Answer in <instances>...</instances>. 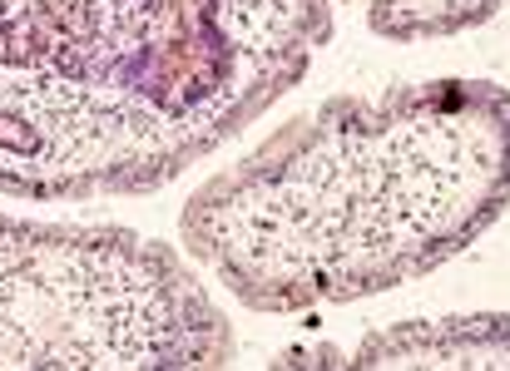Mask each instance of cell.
<instances>
[{
    "instance_id": "6da1fadb",
    "label": "cell",
    "mask_w": 510,
    "mask_h": 371,
    "mask_svg": "<svg viewBox=\"0 0 510 371\" xmlns=\"http://www.w3.org/2000/svg\"><path fill=\"white\" fill-rule=\"evenodd\" d=\"M510 204V94L486 80L327 100L198 188L184 248L258 312L427 272Z\"/></svg>"
},
{
    "instance_id": "7a4b0ae2",
    "label": "cell",
    "mask_w": 510,
    "mask_h": 371,
    "mask_svg": "<svg viewBox=\"0 0 510 371\" xmlns=\"http://www.w3.org/2000/svg\"><path fill=\"white\" fill-rule=\"evenodd\" d=\"M228 327L168 248L0 218V366H223Z\"/></svg>"
},
{
    "instance_id": "277c9868",
    "label": "cell",
    "mask_w": 510,
    "mask_h": 371,
    "mask_svg": "<svg viewBox=\"0 0 510 371\" xmlns=\"http://www.w3.org/2000/svg\"><path fill=\"white\" fill-rule=\"evenodd\" d=\"M501 0H371L367 25L381 40H437L496 15Z\"/></svg>"
},
{
    "instance_id": "3957f363",
    "label": "cell",
    "mask_w": 510,
    "mask_h": 371,
    "mask_svg": "<svg viewBox=\"0 0 510 371\" xmlns=\"http://www.w3.org/2000/svg\"><path fill=\"white\" fill-rule=\"evenodd\" d=\"M347 366H427V371H496L510 366V317H441L401 322L362 337Z\"/></svg>"
}]
</instances>
